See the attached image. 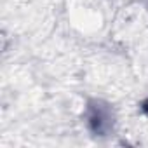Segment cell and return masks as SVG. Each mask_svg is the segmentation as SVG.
Returning a JSON list of instances; mask_svg holds the SVG:
<instances>
[{"label":"cell","instance_id":"obj_1","mask_svg":"<svg viewBox=\"0 0 148 148\" xmlns=\"http://www.w3.org/2000/svg\"><path fill=\"white\" fill-rule=\"evenodd\" d=\"M110 120H112V115L106 110V106L94 105V106L89 108V125H91V129L94 132L103 134L110 127V124H112Z\"/></svg>","mask_w":148,"mask_h":148}]
</instances>
